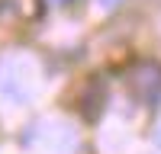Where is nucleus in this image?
Instances as JSON below:
<instances>
[{
    "mask_svg": "<svg viewBox=\"0 0 161 154\" xmlns=\"http://www.w3.org/2000/svg\"><path fill=\"white\" fill-rule=\"evenodd\" d=\"M132 87L139 90V96H142L145 103L155 100V96L161 93V71H158V68H152V64L139 68V74L132 77Z\"/></svg>",
    "mask_w": 161,
    "mask_h": 154,
    "instance_id": "1",
    "label": "nucleus"
},
{
    "mask_svg": "<svg viewBox=\"0 0 161 154\" xmlns=\"http://www.w3.org/2000/svg\"><path fill=\"white\" fill-rule=\"evenodd\" d=\"M97 3H100L103 10H113V7H119V3H123V0H97Z\"/></svg>",
    "mask_w": 161,
    "mask_h": 154,
    "instance_id": "2",
    "label": "nucleus"
},
{
    "mask_svg": "<svg viewBox=\"0 0 161 154\" xmlns=\"http://www.w3.org/2000/svg\"><path fill=\"white\" fill-rule=\"evenodd\" d=\"M55 3H64V0H55Z\"/></svg>",
    "mask_w": 161,
    "mask_h": 154,
    "instance_id": "3",
    "label": "nucleus"
}]
</instances>
